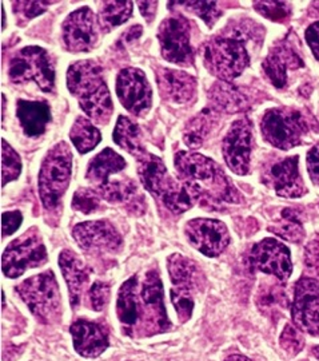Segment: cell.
Listing matches in <instances>:
<instances>
[{
	"label": "cell",
	"mask_w": 319,
	"mask_h": 361,
	"mask_svg": "<svg viewBox=\"0 0 319 361\" xmlns=\"http://www.w3.org/2000/svg\"><path fill=\"white\" fill-rule=\"evenodd\" d=\"M250 262L256 271L274 276L281 283L287 281L293 273L290 250L275 238H265L253 246Z\"/></svg>",
	"instance_id": "obj_17"
},
{
	"label": "cell",
	"mask_w": 319,
	"mask_h": 361,
	"mask_svg": "<svg viewBox=\"0 0 319 361\" xmlns=\"http://www.w3.org/2000/svg\"><path fill=\"white\" fill-rule=\"evenodd\" d=\"M101 195L96 193L94 189H77L74 197L71 207L77 212L89 214L96 212L101 207Z\"/></svg>",
	"instance_id": "obj_39"
},
{
	"label": "cell",
	"mask_w": 319,
	"mask_h": 361,
	"mask_svg": "<svg viewBox=\"0 0 319 361\" xmlns=\"http://www.w3.org/2000/svg\"><path fill=\"white\" fill-rule=\"evenodd\" d=\"M138 162V176L146 190L153 194L171 213H184L194 205V200L182 182L174 180L162 159L151 153H144Z\"/></svg>",
	"instance_id": "obj_4"
},
{
	"label": "cell",
	"mask_w": 319,
	"mask_h": 361,
	"mask_svg": "<svg viewBox=\"0 0 319 361\" xmlns=\"http://www.w3.org/2000/svg\"><path fill=\"white\" fill-rule=\"evenodd\" d=\"M51 1H13V11L20 18L25 19H34L40 13H44L49 6H51Z\"/></svg>",
	"instance_id": "obj_41"
},
{
	"label": "cell",
	"mask_w": 319,
	"mask_h": 361,
	"mask_svg": "<svg viewBox=\"0 0 319 361\" xmlns=\"http://www.w3.org/2000/svg\"><path fill=\"white\" fill-rule=\"evenodd\" d=\"M99 25L104 31H111L115 27L127 22L132 13L131 1H102L99 3Z\"/></svg>",
	"instance_id": "obj_32"
},
{
	"label": "cell",
	"mask_w": 319,
	"mask_h": 361,
	"mask_svg": "<svg viewBox=\"0 0 319 361\" xmlns=\"http://www.w3.org/2000/svg\"><path fill=\"white\" fill-rule=\"evenodd\" d=\"M1 13H3V30L6 28V11H4V8L1 10Z\"/></svg>",
	"instance_id": "obj_50"
},
{
	"label": "cell",
	"mask_w": 319,
	"mask_h": 361,
	"mask_svg": "<svg viewBox=\"0 0 319 361\" xmlns=\"http://www.w3.org/2000/svg\"><path fill=\"white\" fill-rule=\"evenodd\" d=\"M67 87L75 97L80 109L99 125L107 123L113 116V99L102 68L95 61H77L67 71Z\"/></svg>",
	"instance_id": "obj_3"
},
{
	"label": "cell",
	"mask_w": 319,
	"mask_h": 361,
	"mask_svg": "<svg viewBox=\"0 0 319 361\" xmlns=\"http://www.w3.org/2000/svg\"><path fill=\"white\" fill-rule=\"evenodd\" d=\"M155 79L161 97L167 102L189 104L196 95V79L184 71L158 67L155 70Z\"/></svg>",
	"instance_id": "obj_20"
},
{
	"label": "cell",
	"mask_w": 319,
	"mask_h": 361,
	"mask_svg": "<svg viewBox=\"0 0 319 361\" xmlns=\"http://www.w3.org/2000/svg\"><path fill=\"white\" fill-rule=\"evenodd\" d=\"M59 267L68 286L71 307L73 310H77L86 290V286L89 284V269L71 250H63L61 253Z\"/></svg>",
	"instance_id": "obj_25"
},
{
	"label": "cell",
	"mask_w": 319,
	"mask_h": 361,
	"mask_svg": "<svg viewBox=\"0 0 319 361\" xmlns=\"http://www.w3.org/2000/svg\"><path fill=\"white\" fill-rule=\"evenodd\" d=\"M270 232L277 234L286 241L298 244L304 240L305 231L298 219V214L293 209H283L281 214V221L277 222V226H270Z\"/></svg>",
	"instance_id": "obj_33"
},
{
	"label": "cell",
	"mask_w": 319,
	"mask_h": 361,
	"mask_svg": "<svg viewBox=\"0 0 319 361\" xmlns=\"http://www.w3.org/2000/svg\"><path fill=\"white\" fill-rule=\"evenodd\" d=\"M15 290L39 322L51 325L61 320L62 300L54 271L32 276L18 285Z\"/></svg>",
	"instance_id": "obj_7"
},
{
	"label": "cell",
	"mask_w": 319,
	"mask_h": 361,
	"mask_svg": "<svg viewBox=\"0 0 319 361\" xmlns=\"http://www.w3.org/2000/svg\"><path fill=\"white\" fill-rule=\"evenodd\" d=\"M99 20L89 7H80L70 13L62 25V37L65 50L89 52L99 39Z\"/></svg>",
	"instance_id": "obj_14"
},
{
	"label": "cell",
	"mask_w": 319,
	"mask_h": 361,
	"mask_svg": "<svg viewBox=\"0 0 319 361\" xmlns=\"http://www.w3.org/2000/svg\"><path fill=\"white\" fill-rule=\"evenodd\" d=\"M256 11L268 18L271 22L283 23L290 18L292 8L284 1H256L254 3Z\"/></svg>",
	"instance_id": "obj_37"
},
{
	"label": "cell",
	"mask_w": 319,
	"mask_h": 361,
	"mask_svg": "<svg viewBox=\"0 0 319 361\" xmlns=\"http://www.w3.org/2000/svg\"><path fill=\"white\" fill-rule=\"evenodd\" d=\"M73 237L83 252L119 253L123 247L122 235L106 219L77 224L73 229Z\"/></svg>",
	"instance_id": "obj_16"
},
{
	"label": "cell",
	"mask_w": 319,
	"mask_h": 361,
	"mask_svg": "<svg viewBox=\"0 0 319 361\" xmlns=\"http://www.w3.org/2000/svg\"><path fill=\"white\" fill-rule=\"evenodd\" d=\"M161 54L167 62L182 67L194 65L192 25L182 13L166 18L158 28Z\"/></svg>",
	"instance_id": "obj_11"
},
{
	"label": "cell",
	"mask_w": 319,
	"mask_h": 361,
	"mask_svg": "<svg viewBox=\"0 0 319 361\" xmlns=\"http://www.w3.org/2000/svg\"><path fill=\"white\" fill-rule=\"evenodd\" d=\"M256 26L246 23L223 30L222 34L208 39L202 47L204 63L210 74L220 80L230 82L239 77L250 65V54L246 39L250 38V31Z\"/></svg>",
	"instance_id": "obj_2"
},
{
	"label": "cell",
	"mask_w": 319,
	"mask_h": 361,
	"mask_svg": "<svg viewBox=\"0 0 319 361\" xmlns=\"http://www.w3.org/2000/svg\"><path fill=\"white\" fill-rule=\"evenodd\" d=\"M280 344L289 356H295L304 349L305 337L301 329H298V326H295L294 324H286L280 337Z\"/></svg>",
	"instance_id": "obj_38"
},
{
	"label": "cell",
	"mask_w": 319,
	"mask_h": 361,
	"mask_svg": "<svg viewBox=\"0 0 319 361\" xmlns=\"http://www.w3.org/2000/svg\"><path fill=\"white\" fill-rule=\"evenodd\" d=\"M294 325L310 335H319V283L302 277L294 290L292 307Z\"/></svg>",
	"instance_id": "obj_18"
},
{
	"label": "cell",
	"mask_w": 319,
	"mask_h": 361,
	"mask_svg": "<svg viewBox=\"0 0 319 361\" xmlns=\"http://www.w3.org/2000/svg\"><path fill=\"white\" fill-rule=\"evenodd\" d=\"M167 262V269L173 283L170 292L173 305L178 314L179 322L187 323L195 308V298L202 292L204 274L194 261L178 253L170 256Z\"/></svg>",
	"instance_id": "obj_6"
},
{
	"label": "cell",
	"mask_w": 319,
	"mask_h": 361,
	"mask_svg": "<svg viewBox=\"0 0 319 361\" xmlns=\"http://www.w3.org/2000/svg\"><path fill=\"white\" fill-rule=\"evenodd\" d=\"M89 308L95 312H102L110 300V285L95 281L87 293Z\"/></svg>",
	"instance_id": "obj_40"
},
{
	"label": "cell",
	"mask_w": 319,
	"mask_h": 361,
	"mask_svg": "<svg viewBox=\"0 0 319 361\" xmlns=\"http://www.w3.org/2000/svg\"><path fill=\"white\" fill-rule=\"evenodd\" d=\"M138 7L141 10V13L144 16V19L147 22H153L156 13V7L158 3L156 1H138Z\"/></svg>",
	"instance_id": "obj_46"
},
{
	"label": "cell",
	"mask_w": 319,
	"mask_h": 361,
	"mask_svg": "<svg viewBox=\"0 0 319 361\" xmlns=\"http://www.w3.org/2000/svg\"><path fill=\"white\" fill-rule=\"evenodd\" d=\"M8 78L15 85L35 82L40 90H55V67L47 50L28 46L18 52L8 66Z\"/></svg>",
	"instance_id": "obj_8"
},
{
	"label": "cell",
	"mask_w": 319,
	"mask_h": 361,
	"mask_svg": "<svg viewBox=\"0 0 319 361\" xmlns=\"http://www.w3.org/2000/svg\"><path fill=\"white\" fill-rule=\"evenodd\" d=\"M142 32H143V27H142L141 25L132 26L131 28H128L127 32L123 34L122 40H125V42H127V43H131V42L138 40V39L141 38Z\"/></svg>",
	"instance_id": "obj_47"
},
{
	"label": "cell",
	"mask_w": 319,
	"mask_h": 361,
	"mask_svg": "<svg viewBox=\"0 0 319 361\" xmlns=\"http://www.w3.org/2000/svg\"><path fill=\"white\" fill-rule=\"evenodd\" d=\"M178 4L183 7H189L187 10L196 13L201 19H204V23L208 27L214 26L223 13L215 1H182Z\"/></svg>",
	"instance_id": "obj_36"
},
{
	"label": "cell",
	"mask_w": 319,
	"mask_h": 361,
	"mask_svg": "<svg viewBox=\"0 0 319 361\" xmlns=\"http://www.w3.org/2000/svg\"><path fill=\"white\" fill-rule=\"evenodd\" d=\"M115 90L120 104L130 114L144 116L151 109V86L139 68H123L116 77Z\"/></svg>",
	"instance_id": "obj_13"
},
{
	"label": "cell",
	"mask_w": 319,
	"mask_h": 361,
	"mask_svg": "<svg viewBox=\"0 0 319 361\" xmlns=\"http://www.w3.org/2000/svg\"><path fill=\"white\" fill-rule=\"evenodd\" d=\"M16 116L27 137L38 138L51 122V109L44 101L19 99L16 102Z\"/></svg>",
	"instance_id": "obj_26"
},
{
	"label": "cell",
	"mask_w": 319,
	"mask_h": 361,
	"mask_svg": "<svg viewBox=\"0 0 319 361\" xmlns=\"http://www.w3.org/2000/svg\"><path fill=\"white\" fill-rule=\"evenodd\" d=\"M307 170L311 180L319 186V145L307 153Z\"/></svg>",
	"instance_id": "obj_44"
},
{
	"label": "cell",
	"mask_w": 319,
	"mask_h": 361,
	"mask_svg": "<svg viewBox=\"0 0 319 361\" xmlns=\"http://www.w3.org/2000/svg\"><path fill=\"white\" fill-rule=\"evenodd\" d=\"M1 178L3 186L15 180L22 173V159L6 140L1 141Z\"/></svg>",
	"instance_id": "obj_35"
},
{
	"label": "cell",
	"mask_w": 319,
	"mask_h": 361,
	"mask_svg": "<svg viewBox=\"0 0 319 361\" xmlns=\"http://www.w3.org/2000/svg\"><path fill=\"white\" fill-rule=\"evenodd\" d=\"M299 158L290 157L277 162L268 170V182L275 193L284 198H299L306 194L305 183L301 178Z\"/></svg>",
	"instance_id": "obj_22"
},
{
	"label": "cell",
	"mask_w": 319,
	"mask_h": 361,
	"mask_svg": "<svg viewBox=\"0 0 319 361\" xmlns=\"http://www.w3.org/2000/svg\"><path fill=\"white\" fill-rule=\"evenodd\" d=\"M278 279L266 280L262 283L256 296L258 310L271 320H280L282 314L290 308V300L284 290V286L280 284Z\"/></svg>",
	"instance_id": "obj_28"
},
{
	"label": "cell",
	"mask_w": 319,
	"mask_h": 361,
	"mask_svg": "<svg viewBox=\"0 0 319 361\" xmlns=\"http://www.w3.org/2000/svg\"><path fill=\"white\" fill-rule=\"evenodd\" d=\"M225 361H250L247 357H244L242 355H231L229 357H226Z\"/></svg>",
	"instance_id": "obj_48"
},
{
	"label": "cell",
	"mask_w": 319,
	"mask_h": 361,
	"mask_svg": "<svg viewBox=\"0 0 319 361\" xmlns=\"http://www.w3.org/2000/svg\"><path fill=\"white\" fill-rule=\"evenodd\" d=\"M184 234L189 243L207 257H218L230 243L227 226L218 219H192L184 226Z\"/></svg>",
	"instance_id": "obj_15"
},
{
	"label": "cell",
	"mask_w": 319,
	"mask_h": 361,
	"mask_svg": "<svg viewBox=\"0 0 319 361\" xmlns=\"http://www.w3.org/2000/svg\"><path fill=\"white\" fill-rule=\"evenodd\" d=\"M114 142L123 150L137 158L146 153V149L142 143L141 129L127 116H120L118 118L115 129L113 133Z\"/></svg>",
	"instance_id": "obj_29"
},
{
	"label": "cell",
	"mask_w": 319,
	"mask_h": 361,
	"mask_svg": "<svg viewBox=\"0 0 319 361\" xmlns=\"http://www.w3.org/2000/svg\"><path fill=\"white\" fill-rule=\"evenodd\" d=\"M298 67H304V61L286 43L275 44L262 63L263 73L266 74L270 83L277 89L286 86L287 70Z\"/></svg>",
	"instance_id": "obj_24"
},
{
	"label": "cell",
	"mask_w": 319,
	"mask_h": 361,
	"mask_svg": "<svg viewBox=\"0 0 319 361\" xmlns=\"http://www.w3.org/2000/svg\"><path fill=\"white\" fill-rule=\"evenodd\" d=\"M210 98L214 102V106L223 111H237L242 107L244 102L243 97H241L238 91L223 82L214 87V90L210 94Z\"/></svg>",
	"instance_id": "obj_34"
},
{
	"label": "cell",
	"mask_w": 319,
	"mask_h": 361,
	"mask_svg": "<svg viewBox=\"0 0 319 361\" xmlns=\"http://www.w3.org/2000/svg\"><path fill=\"white\" fill-rule=\"evenodd\" d=\"M214 122H215V116H213V111L210 109H204V111L198 113L184 126L183 130L184 143L192 149L201 147L213 129Z\"/></svg>",
	"instance_id": "obj_31"
},
{
	"label": "cell",
	"mask_w": 319,
	"mask_h": 361,
	"mask_svg": "<svg viewBox=\"0 0 319 361\" xmlns=\"http://www.w3.org/2000/svg\"><path fill=\"white\" fill-rule=\"evenodd\" d=\"M174 165L182 185L190 193L194 202L199 200L210 205L238 202L239 194L230 178L208 157L179 152L174 158Z\"/></svg>",
	"instance_id": "obj_1"
},
{
	"label": "cell",
	"mask_w": 319,
	"mask_h": 361,
	"mask_svg": "<svg viewBox=\"0 0 319 361\" xmlns=\"http://www.w3.org/2000/svg\"><path fill=\"white\" fill-rule=\"evenodd\" d=\"M313 353H314V356L319 360V345L318 347H314V348H313Z\"/></svg>",
	"instance_id": "obj_49"
},
{
	"label": "cell",
	"mask_w": 319,
	"mask_h": 361,
	"mask_svg": "<svg viewBox=\"0 0 319 361\" xmlns=\"http://www.w3.org/2000/svg\"><path fill=\"white\" fill-rule=\"evenodd\" d=\"M141 283L138 276H132L120 286L116 300V316L126 335L134 336L139 323Z\"/></svg>",
	"instance_id": "obj_23"
},
{
	"label": "cell",
	"mask_w": 319,
	"mask_h": 361,
	"mask_svg": "<svg viewBox=\"0 0 319 361\" xmlns=\"http://www.w3.org/2000/svg\"><path fill=\"white\" fill-rule=\"evenodd\" d=\"M305 265L307 269L319 276V241H311L305 249Z\"/></svg>",
	"instance_id": "obj_43"
},
{
	"label": "cell",
	"mask_w": 319,
	"mask_h": 361,
	"mask_svg": "<svg viewBox=\"0 0 319 361\" xmlns=\"http://www.w3.org/2000/svg\"><path fill=\"white\" fill-rule=\"evenodd\" d=\"M265 141L281 150L301 145L308 131L305 116L290 107L270 109L261 121Z\"/></svg>",
	"instance_id": "obj_9"
},
{
	"label": "cell",
	"mask_w": 319,
	"mask_h": 361,
	"mask_svg": "<svg viewBox=\"0 0 319 361\" xmlns=\"http://www.w3.org/2000/svg\"><path fill=\"white\" fill-rule=\"evenodd\" d=\"M306 42L308 47L311 49L313 55L319 61V22L313 23L306 30Z\"/></svg>",
	"instance_id": "obj_45"
},
{
	"label": "cell",
	"mask_w": 319,
	"mask_h": 361,
	"mask_svg": "<svg viewBox=\"0 0 319 361\" xmlns=\"http://www.w3.org/2000/svg\"><path fill=\"white\" fill-rule=\"evenodd\" d=\"M23 221V216L20 212H4L1 216V222H3V237L11 235L16 232Z\"/></svg>",
	"instance_id": "obj_42"
},
{
	"label": "cell",
	"mask_w": 319,
	"mask_h": 361,
	"mask_svg": "<svg viewBox=\"0 0 319 361\" xmlns=\"http://www.w3.org/2000/svg\"><path fill=\"white\" fill-rule=\"evenodd\" d=\"M139 297V323L135 334L144 337L167 332L171 328V323L167 317L163 302V285L158 271L146 273L141 283Z\"/></svg>",
	"instance_id": "obj_10"
},
{
	"label": "cell",
	"mask_w": 319,
	"mask_h": 361,
	"mask_svg": "<svg viewBox=\"0 0 319 361\" xmlns=\"http://www.w3.org/2000/svg\"><path fill=\"white\" fill-rule=\"evenodd\" d=\"M35 232L37 229L28 231L6 247L1 257V269L6 277L18 279L28 269L38 268L47 262L46 246Z\"/></svg>",
	"instance_id": "obj_12"
},
{
	"label": "cell",
	"mask_w": 319,
	"mask_h": 361,
	"mask_svg": "<svg viewBox=\"0 0 319 361\" xmlns=\"http://www.w3.org/2000/svg\"><path fill=\"white\" fill-rule=\"evenodd\" d=\"M73 174V153L65 142L56 143L43 158L39 171V195L43 207L55 210L61 205Z\"/></svg>",
	"instance_id": "obj_5"
},
{
	"label": "cell",
	"mask_w": 319,
	"mask_h": 361,
	"mask_svg": "<svg viewBox=\"0 0 319 361\" xmlns=\"http://www.w3.org/2000/svg\"><path fill=\"white\" fill-rule=\"evenodd\" d=\"M70 140L80 154H87L102 141V134L89 118L77 116L70 130Z\"/></svg>",
	"instance_id": "obj_30"
},
{
	"label": "cell",
	"mask_w": 319,
	"mask_h": 361,
	"mask_svg": "<svg viewBox=\"0 0 319 361\" xmlns=\"http://www.w3.org/2000/svg\"><path fill=\"white\" fill-rule=\"evenodd\" d=\"M126 168L127 162L125 161V158L116 154L113 149L106 147L89 161L86 171V180L94 186V190H98Z\"/></svg>",
	"instance_id": "obj_27"
},
{
	"label": "cell",
	"mask_w": 319,
	"mask_h": 361,
	"mask_svg": "<svg viewBox=\"0 0 319 361\" xmlns=\"http://www.w3.org/2000/svg\"><path fill=\"white\" fill-rule=\"evenodd\" d=\"M251 125L247 119L235 121L227 131L222 153L226 165L238 176H246L250 169L251 155Z\"/></svg>",
	"instance_id": "obj_19"
},
{
	"label": "cell",
	"mask_w": 319,
	"mask_h": 361,
	"mask_svg": "<svg viewBox=\"0 0 319 361\" xmlns=\"http://www.w3.org/2000/svg\"><path fill=\"white\" fill-rule=\"evenodd\" d=\"M74 348L82 357L94 359L108 348V335L102 325L86 319H79L70 326Z\"/></svg>",
	"instance_id": "obj_21"
}]
</instances>
